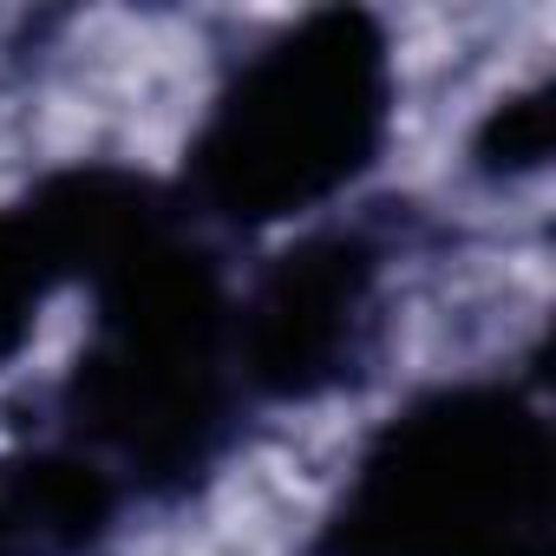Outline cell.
<instances>
[{
	"label": "cell",
	"instance_id": "obj_2",
	"mask_svg": "<svg viewBox=\"0 0 556 556\" xmlns=\"http://www.w3.org/2000/svg\"><path fill=\"white\" fill-rule=\"evenodd\" d=\"M328 556H549V432L504 387L413 406L367 452Z\"/></svg>",
	"mask_w": 556,
	"mask_h": 556
},
{
	"label": "cell",
	"instance_id": "obj_5",
	"mask_svg": "<svg viewBox=\"0 0 556 556\" xmlns=\"http://www.w3.org/2000/svg\"><path fill=\"white\" fill-rule=\"evenodd\" d=\"M73 262H79V229L66 210V184H53L27 210H0V361L27 341L47 289Z\"/></svg>",
	"mask_w": 556,
	"mask_h": 556
},
{
	"label": "cell",
	"instance_id": "obj_1",
	"mask_svg": "<svg viewBox=\"0 0 556 556\" xmlns=\"http://www.w3.org/2000/svg\"><path fill=\"white\" fill-rule=\"evenodd\" d=\"M393 60L374 14L334 8L268 40L216 99L190 170L229 223H282L354 184L387 138Z\"/></svg>",
	"mask_w": 556,
	"mask_h": 556
},
{
	"label": "cell",
	"instance_id": "obj_6",
	"mask_svg": "<svg viewBox=\"0 0 556 556\" xmlns=\"http://www.w3.org/2000/svg\"><path fill=\"white\" fill-rule=\"evenodd\" d=\"M543 151H549V105H543V86H536V92H517L484 125V157L504 164V170H523V164H543Z\"/></svg>",
	"mask_w": 556,
	"mask_h": 556
},
{
	"label": "cell",
	"instance_id": "obj_4",
	"mask_svg": "<svg viewBox=\"0 0 556 556\" xmlns=\"http://www.w3.org/2000/svg\"><path fill=\"white\" fill-rule=\"evenodd\" d=\"M105 523H112L105 465L66 452L0 465V556H86Z\"/></svg>",
	"mask_w": 556,
	"mask_h": 556
},
{
	"label": "cell",
	"instance_id": "obj_3",
	"mask_svg": "<svg viewBox=\"0 0 556 556\" xmlns=\"http://www.w3.org/2000/svg\"><path fill=\"white\" fill-rule=\"evenodd\" d=\"M374 289V249L361 236H315L255 289L236 321V361L262 393H321L348 374Z\"/></svg>",
	"mask_w": 556,
	"mask_h": 556
}]
</instances>
